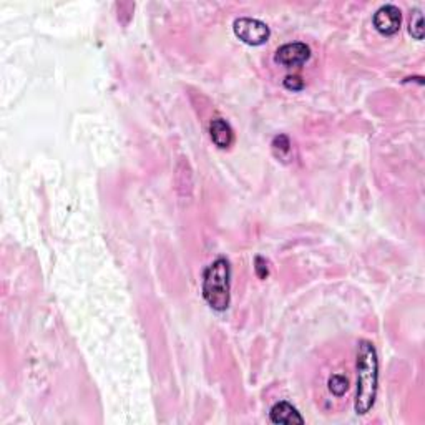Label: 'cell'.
Returning a JSON list of instances; mask_svg holds the SVG:
<instances>
[{
	"instance_id": "6da1fadb",
	"label": "cell",
	"mask_w": 425,
	"mask_h": 425,
	"mask_svg": "<svg viewBox=\"0 0 425 425\" xmlns=\"http://www.w3.org/2000/svg\"><path fill=\"white\" fill-rule=\"evenodd\" d=\"M377 352L369 341H361L357 349V395H355L357 415H366L371 412L377 395Z\"/></svg>"
},
{
	"instance_id": "7a4b0ae2",
	"label": "cell",
	"mask_w": 425,
	"mask_h": 425,
	"mask_svg": "<svg viewBox=\"0 0 425 425\" xmlns=\"http://www.w3.org/2000/svg\"><path fill=\"white\" fill-rule=\"evenodd\" d=\"M231 289V266L226 258H218L205 269L203 298L214 311H226L229 307Z\"/></svg>"
},
{
	"instance_id": "3957f363",
	"label": "cell",
	"mask_w": 425,
	"mask_h": 425,
	"mask_svg": "<svg viewBox=\"0 0 425 425\" xmlns=\"http://www.w3.org/2000/svg\"><path fill=\"white\" fill-rule=\"evenodd\" d=\"M234 35L241 40V42L248 43V45L258 47L268 42L271 32L269 27L265 22L258 19H236L233 23Z\"/></svg>"
},
{
	"instance_id": "277c9868",
	"label": "cell",
	"mask_w": 425,
	"mask_h": 425,
	"mask_svg": "<svg viewBox=\"0 0 425 425\" xmlns=\"http://www.w3.org/2000/svg\"><path fill=\"white\" fill-rule=\"evenodd\" d=\"M309 59H311V48L302 42L286 43V45L279 47L276 56H274L276 63L282 65V67L286 68L301 67V65H304Z\"/></svg>"
},
{
	"instance_id": "5b68a950",
	"label": "cell",
	"mask_w": 425,
	"mask_h": 425,
	"mask_svg": "<svg viewBox=\"0 0 425 425\" xmlns=\"http://www.w3.org/2000/svg\"><path fill=\"white\" fill-rule=\"evenodd\" d=\"M402 14L395 6H382L374 14V27L382 35H394L400 30Z\"/></svg>"
},
{
	"instance_id": "8992f818",
	"label": "cell",
	"mask_w": 425,
	"mask_h": 425,
	"mask_svg": "<svg viewBox=\"0 0 425 425\" xmlns=\"http://www.w3.org/2000/svg\"><path fill=\"white\" fill-rule=\"evenodd\" d=\"M269 419L273 424H284V425L304 424V419H302L301 414L296 411V407L291 406L289 402L274 404L269 412Z\"/></svg>"
},
{
	"instance_id": "52a82bcc",
	"label": "cell",
	"mask_w": 425,
	"mask_h": 425,
	"mask_svg": "<svg viewBox=\"0 0 425 425\" xmlns=\"http://www.w3.org/2000/svg\"><path fill=\"white\" fill-rule=\"evenodd\" d=\"M209 135H211L213 143L216 145L218 148L226 149L233 145L234 140V133L233 128L229 127V123L222 118H214L209 123Z\"/></svg>"
},
{
	"instance_id": "ba28073f",
	"label": "cell",
	"mask_w": 425,
	"mask_h": 425,
	"mask_svg": "<svg viewBox=\"0 0 425 425\" xmlns=\"http://www.w3.org/2000/svg\"><path fill=\"white\" fill-rule=\"evenodd\" d=\"M329 388L334 395H338V397H342V395L346 394L347 388H349V382H347V379L344 377V375L335 374L329 379Z\"/></svg>"
},
{
	"instance_id": "9c48e42d",
	"label": "cell",
	"mask_w": 425,
	"mask_h": 425,
	"mask_svg": "<svg viewBox=\"0 0 425 425\" xmlns=\"http://www.w3.org/2000/svg\"><path fill=\"white\" fill-rule=\"evenodd\" d=\"M411 35L417 40L424 39V17L419 10L414 12V17L411 19V27H408Z\"/></svg>"
},
{
	"instance_id": "30bf717a",
	"label": "cell",
	"mask_w": 425,
	"mask_h": 425,
	"mask_svg": "<svg viewBox=\"0 0 425 425\" xmlns=\"http://www.w3.org/2000/svg\"><path fill=\"white\" fill-rule=\"evenodd\" d=\"M284 87L287 90H293V92H299L302 90V87H304V82L301 80V76L293 75V76H286L284 79Z\"/></svg>"
},
{
	"instance_id": "8fae6325",
	"label": "cell",
	"mask_w": 425,
	"mask_h": 425,
	"mask_svg": "<svg viewBox=\"0 0 425 425\" xmlns=\"http://www.w3.org/2000/svg\"><path fill=\"white\" fill-rule=\"evenodd\" d=\"M254 269H256V274L259 279H266L269 276V268H268V262H266L265 258L258 256L256 261H254Z\"/></svg>"
}]
</instances>
